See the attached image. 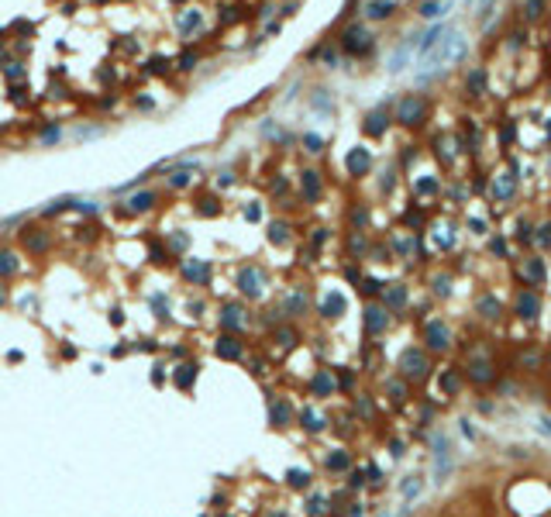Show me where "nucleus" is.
<instances>
[{
  "mask_svg": "<svg viewBox=\"0 0 551 517\" xmlns=\"http://www.w3.org/2000/svg\"><path fill=\"white\" fill-rule=\"evenodd\" d=\"M479 314L486 317V321H496V317L503 314V307H500V300H496V297H482L479 300Z\"/></svg>",
  "mask_w": 551,
  "mask_h": 517,
  "instance_id": "aec40b11",
  "label": "nucleus"
},
{
  "mask_svg": "<svg viewBox=\"0 0 551 517\" xmlns=\"http://www.w3.org/2000/svg\"><path fill=\"white\" fill-rule=\"evenodd\" d=\"M286 231L289 228L283 224V221H272V224H269V241H272V245H286V238H289Z\"/></svg>",
  "mask_w": 551,
  "mask_h": 517,
  "instance_id": "a878e982",
  "label": "nucleus"
},
{
  "mask_svg": "<svg viewBox=\"0 0 551 517\" xmlns=\"http://www.w3.org/2000/svg\"><path fill=\"white\" fill-rule=\"evenodd\" d=\"M217 355H221V359H231V362H238V359H241V342L234 338V334H224V338L217 342Z\"/></svg>",
  "mask_w": 551,
  "mask_h": 517,
  "instance_id": "f8f14e48",
  "label": "nucleus"
},
{
  "mask_svg": "<svg viewBox=\"0 0 551 517\" xmlns=\"http://www.w3.org/2000/svg\"><path fill=\"white\" fill-rule=\"evenodd\" d=\"M238 290L245 293V297H262V290H265V273H262V269H255V265L241 269V273H238Z\"/></svg>",
  "mask_w": 551,
  "mask_h": 517,
  "instance_id": "7ed1b4c3",
  "label": "nucleus"
},
{
  "mask_svg": "<svg viewBox=\"0 0 551 517\" xmlns=\"http://www.w3.org/2000/svg\"><path fill=\"white\" fill-rule=\"evenodd\" d=\"M289 421V403L286 400H276L272 403V424H286Z\"/></svg>",
  "mask_w": 551,
  "mask_h": 517,
  "instance_id": "c85d7f7f",
  "label": "nucleus"
},
{
  "mask_svg": "<svg viewBox=\"0 0 551 517\" xmlns=\"http://www.w3.org/2000/svg\"><path fill=\"white\" fill-rule=\"evenodd\" d=\"M56 138H59V131H56V128H48V131H42V141H56Z\"/></svg>",
  "mask_w": 551,
  "mask_h": 517,
  "instance_id": "5fc2aeb1",
  "label": "nucleus"
},
{
  "mask_svg": "<svg viewBox=\"0 0 551 517\" xmlns=\"http://www.w3.org/2000/svg\"><path fill=\"white\" fill-rule=\"evenodd\" d=\"M179 66H183V69H193V66H196V52H186V56H179Z\"/></svg>",
  "mask_w": 551,
  "mask_h": 517,
  "instance_id": "c03bdc74",
  "label": "nucleus"
},
{
  "mask_svg": "<svg viewBox=\"0 0 551 517\" xmlns=\"http://www.w3.org/2000/svg\"><path fill=\"white\" fill-rule=\"evenodd\" d=\"M382 300H386V307H403L407 304V287L403 283H390V287H382Z\"/></svg>",
  "mask_w": 551,
  "mask_h": 517,
  "instance_id": "4468645a",
  "label": "nucleus"
},
{
  "mask_svg": "<svg viewBox=\"0 0 551 517\" xmlns=\"http://www.w3.org/2000/svg\"><path fill=\"white\" fill-rule=\"evenodd\" d=\"M417 493H420V479H417V476H407V483H403V496L410 500V496H417Z\"/></svg>",
  "mask_w": 551,
  "mask_h": 517,
  "instance_id": "4c0bfd02",
  "label": "nucleus"
},
{
  "mask_svg": "<svg viewBox=\"0 0 551 517\" xmlns=\"http://www.w3.org/2000/svg\"><path fill=\"white\" fill-rule=\"evenodd\" d=\"M196 372H200V369H196V362H183V366H176L172 379H176V383H179L183 390H190V386L196 383Z\"/></svg>",
  "mask_w": 551,
  "mask_h": 517,
  "instance_id": "2eb2a0df",
  "label": "nucleus"
},
{
  "mask_svg": "<svg viewBox=\"0 0 551 517\" xmlns=\"http://www.w3.org/2000/svg\"><path fill=\"white\" fill-rule=\"evenodd\" d=\"M183 276H186V279H193V283H204V279H210V262H207V259H186V262H183Z\"/></svg>",
  "mask_w": 551,
  "mask_h": 517,
  "instance_id": "9d476101",
  "label": "nucleus"
},
{
  "mask_svg": "<svg viewBox=\"0 0 551 517\" xmlns=\"http://www.w3.org/2000/svg\"><path fill=\"white\" fill-rule=\"evenodd\" d=\"M0 304H4V290H0Z\"/></svg>",
  "mask_w": 551,
  "mask_h": 517,
  "instance_id": "4d7b16f0",
  "label": "nucleus"
},
{
  "mask_svg": "<svg viewBox=\"0 0 551 517\" xmlns=\"http://www.w3.org/2000/svg\"><path fill=\"white\" fill-rule=\"evenodd\" d=\"M386 390L393 393V400H403V397H407V386H403V383H396V379H390V383H386Z\"/></svg>",
  "mask_w": 551,
  "mask_h": 517,
  "instance_id": "ea45409f",
  "label": "nucleus"
},
{
  "mask_svg": "<svg viewBox=\"0 0 551 517\" xmlns=\"http://www.w3.org/2000/svg\"><path fill=\"white\" fill-rule=\"evenodd\" d=\"M469 379H475V383H489L493 379V366L489 362H469Z\"/></svg>",
  "mask_w": 551,
  "mask_h": 517,
  "instance_id": "6ab92c4d",
  "label": "nucleus"
},
{
  "mask_svg": "<svg viewBox=\"0 0 551 517\" xmlns=\"http://www.w3.org/2000/svg\"><path fill=\"white\" fill-rule=\"evenodd\" d=\"M386 324H390V314H386L382 307H376V304H372V307H365V331H369V334L386 331Z\"/></svg>",
  "mask_w": 551,
  "mask_h": 517,
  "instance_id": "1a4fd4ad",
  "label": "nucleus"
},
{
  "mask_svg": "<svg viewBox=\"0 0 551 517\" xmlns=\"http://www.w3.org/2000/svg\"><path fill=\"white\" fill-rule=\"evenodd\" d=\"M434 180H420V183H417V190H420V193H431V190H434Z\"/></svg>",
  "mask_w": 551,
  "mask_h": 517,
  "instance_id": "3c124183",
  "label": "nucleus"
},
{
  "mask_svg": "<svg viewBox=\"0 0 551 517\" xmlns=\"http://www.w3.org/2000/svg\"><path fill=\"white\" fill-rule=\"evenodd\" d=\"M200 210H204V214H214V210H217V200H214V197H207V200H200Z\"/></svg>",
  "mask_w": 551,
  "mask_h": 517,
  "instance_id": "49530a36",
  "label": "nucleus"
},
{
  "mask_svg": "<svg viewBox=\"0 0 551 517\" xmlns=\"http://www.w3.org/2000/svg\"><path fill=\"white\" fill-rule=\"evenodd\" d=\"M190 180H193V176H190L186 169H179V172H172V176H169V183H172V186H186Z\"/></svg>",
  "mask_w": 551,
  "mask_h": 517,
  "instance_id": "79ce46f5",
  "label": "nucleus"
},
{
  "mask_svg": "<svg viewBox=\"0 0 551 517\" xmlns=\"http://www.w3.org/2000/svg\"><path fill=\"white\" fill-rule=\"evenodd\" d=\"M303 197L307 200H317L321 197V176L317 172H303Z\"/></svg>",
  "mask_w": 551,
  "mask_h": 517,
  "instance_id": "412c9836",
  "label": "nucleus"
},
{
  "mask_svg": "<svg viewBox=\"0 0 551 517\" xmlns=\"http://www.w3.org/2000/svg\"><path fill=\"white\" fill-rule=\"evenodd\" d=\"M427 369L431 366H427V355L420 352V348H407V352L400 355V372L407 379H424Z\"/></svg>",
  "mask_w": 551,
  "mask_h": 517,
  "instance_id": "f03ea898",
  "label": "nucleus"
},
{
  "mask_svg": "<svg viewBox=\"0 0 551 517\" xmlns=\"http://www.w3.org/2000/svg\"><path fill=\"white\" fill-rule=\"evenodd\" d=\"M434 293H441V297L451 293V279H448V276H437V279H434Z\"/></svg>",
  "mask_w": 551,
  "mask_h": 517,
  "instance_id": "a19ab883",
  "label": "nucleus"
},
{
  "mask_svg": "<svg viewBox=\"0 0 551 517\" xmlns=\"http://www.w3.org/2000/svg\"><path fill=\"white\" fill-rule=\"evenodd\" d=\"M310 390L317 393V397H327V393L334 390V379H331V372H324V369H321L317 376L310 379Z\"/></svg>",
  "mask_w": 551,
  "mask_h": 517,
  "instance_id": "f3484780",
  "label": "nucleus"
},
{
  "mask_svg": "<svg viewBox=\"0 0 551 517\" xmlns=\"http://www.w3.org/2000/svg\"><path fill=\"white\" fill-rule=\"evenodd\" d=\"M362 290H365V293H379V290H382V283H376V279H365V283H362Z\"/></svg>",
  "mask_w": 551,
  "mask_h": 517,
  "instance_id": "09e8293b",
  "label": "nucleus"
},
{
  "mask_svg": "<svg viewBox=\"0 0 551 517\" xmlns=\"http://www.w3.org/2000/svg\"><path fill=\"white\" fill-rule=\"evenodd\" d=\"M303 427H307V431H321V427H324V417H321L317 411H310V407H307V411H303Z\"/></svg>",
  "mask_w": 551,
  "mask_h": 517,
  "instance_id": "c756f323",
  "label": "nucleus"
},
{
  "mask_svg": "<svg viewBox=\"0 0 551 517\" xmlns=\"http://www.w3.org/2000/svg\"><path fill=\"white\" fill-rule=\"evenodd\" d=\"M393 11V0H372L369 4V17H386Z\"/></svg>",
  "mask_w": 551,
  "mask_h": 517,
  "instance_id": "2f4dec72",
  "label": "nucleus"
},
{
  "mask_svg": "<svg viewBox=\"0 0 551 517\" xmlns=\"http://www.w3.org/2000/svg\"><path fill=\"white\" fill-rule=\"evenodd\" d=\"M286 483L293 486V490H303V486H310V472L307 469H289L286 472Z\"/></svg>",
  "mask_w": 551,
  "mask_h": 517,
  "instance_id": "393cba45",
  "label": "nucleus"
},
{
  "mask_svg": "<svg viewBox=\"0 0 551 517\" xmlns=\"http://www.w3.org/2000/svg\"><path fill=\"white\" fill-rule=\"evenodd\" d=\"M517 238H520V241H530V228H527V224H524V221L517 224Z\"/></svg>",
  "mask_w": 551,
  "mask_h": 517,
  "instance_id": "de8ad7c7",
  "label": "nucleus"
},
{
  "mask_svg": "<svg viewBox=\"0 0 551 517\" xmlns=\"http://www.w3.org/2000/svg\"><path fill=\"white\" fill-rule=\"evenodd\" d=\"M445 0H441V4H437V0H427L424 7H420V14H424V17H437V14H445Z\"/></svg>",
  "mask_w": 551,
  "mask_h": 517,
  "instance_id": "c9c22d12",
  "label": "nucleus"
},
{
  "mask_svg": "<svg viewBox=\"0 0 551 517\" xmlns=\"http://www.w3.org/2000/svg\"><path fill=\"white\" fill-rule=\"evenodd\" d=\"M283 310H286V314H303V310H307V297H303V293H289L286 300H283Z\"/></svg>",
  "mask_w": 551,
  "mask_h": 517,
  "instance_id": "5701e85b",
  "label": "nucleus"
},
{
  "mask_svg": "<svg viewBox=\"0 0 551 517\" xmlns=\"http://www.w3.org/2000/svg\"><path fill=\"white\" fill-rule=\"evenodd\" d=\"M462 52H465V42H462V34H455V31H448L441 42H437L431 52H424L420 56V76H427V73H434V69H441L445 62H451V59H458Z\"/></svg>",
  "mask_w": 551,
  "mask_h": 517,
  "instance_id": "f257e3e1",
  "label": "nucleus"
},
{
  "mask_svg": "<svg viewBox=\"0 0 551 517\" xmlns=\"http://www.w3.org/2000/svg\"><path fill=\"white\" fill-rule=\"evenodd\" d=\"M517 190V176L513 172H503V176H496V183H493V197L496 200H510Z\"/></svg>",
  "mask_w": 551,
  "mask_h": 517,
  "instance_id": "9b49d317",
  "label": "nucleus"
},
{
  "mask_svg": "<svg viewBox=\"0 0 551 517\" xmlns=\"http://www.w3.org/2000/svg\"><path fill=\"white\" fill-rule=\"evenodd\" d=\"M541 241H544V245H551V224H544V228H541V235H538Z\"/></svg>",
  "mask_w": 551,
  "mask_h": 517,
  "instance_id": "864d4df0",
  "label": "nucleus"
},
{
  "mask_svg": "<svg viewBox=\"0 0 551 517\" xmlns=\"http://www.w3.org/2000/svg\"><path fill=\"white\" fill-rule=\"evenodd\" d=\"M365 472H369V483H379V479H382V472H379V466H369Z\"/></svg>",
  "mask_w": 551,
  "mask_h": 517,
  "instance_id": "603ef678",
  "label": "nucleus"
},
{
  "mask_svg": "<svg viewBox=\"0 0 551 517\" xmlns=\"http://www.w3.org/2000/svg\"><path fill=\"white\" fill-rule=\"evenodd\" d=\"M437 386H441L445 393H455V390H458V372H451V369H448V372H441Z\"/></svg>",
  "mask_w": 551,
  "mask_h": 517,
  "instance_id": "7c9ffc66",
  "label": "nucleus"
},
{
  "mask_svg": "<svg viewBox=\"0 0 551 517\" xmlns=\"http://www.w3.org/2000/svg\"><path fill=\"white\" fill-rule=\"evenodd\" d=\"M469 90H472V93H482V90H486V73H482V69H472V76H469Z\"/></svg>",
  "mask_w": 551,
  "mask_h": 517,
  "instance_id": "f704fd0d",
  "label": "nucleus"
},
{
  "mask_svg": "<svg viewBox=\"0 0 551 517\" xmlns=\"http://www.w3.org/2000/svg\"><path fill=\"white\" fill-rule=\"evenodd\" d=\"M358 414H372V403H369V397H358Z\"/></svg>",
  "mask_w": 551,
  "mask_h": 517,
  "instance_id": "8fccbe9b",
  "label": "nucleus"
},
{
  "mask_svg": "<svg viewBox=\"0 0 551 517\" xmlns=\"http://www.w3.org/2000/svg\"><path fill=\"white\" fill-rule=\"evenodd\" d=\"M524 279L538 287L541 279H544V262H541V259H527V262H524Z\"/></svg>",
  "mask_w": 551,
  "mask_h": 517,
  "instance_id": "a211bd4d",
  "label": "nucleus"
},
{
  "mask_svg": "<svg viewBox=\"0 0 551 517\" xmlns=\"http://www.w3.org/2000/svg\"><path fill=\"white\" fill-rule=\"evenodd\" d=\"M424 334H427V345H431L434 352H445L448 345H451V331H448V328H445L441 321H431Z\"/></svg>",
  "mask_w": 551,
  "mask_h": 517,
  "instance_id": "423d86ee",
  "label": "nucleus"
},
{
  "mask_svg": "<svg viewBox=\"0 0 551 517\" xmlns=\"http://www.w3.org/2000/svg\"><path fill=\"white\" fill-rule=\"evenodd\" d=\"M424 114H427V103L420 97H403L400 107H396V117H400L403 124H420Z\"/></svg>",
  "mask_w": 551,
  "mask_h": 517,
  "instance_id": "20e7f679",
  "label": "nucleus"
},
{
  "mask_svg": "<svg viewBox=\"0 0 551 517\" xmlns=\"http://www.w3.org/2000/svg\"><path fill=\"white\" fill-rule=\"evenodd\" d=\"M327 469H334V472L348 469V452H331L327 455Z\"/></svg>",
  "mask_w": 551,
  "mask_h": 517,
  "instance_id": "473e14b6",
  "label": "nucleus"
},
{
  "mask_svg": "<svg viewBox=\"0 0 551 517\" xmlns=\"http://www.w3.org/2000/svg\"><path fill=\"white\" fill-rule=\"evenodd\" d=\"M276 342L283 345V348H289V345H297V334L289 331V328H276Z\"/></svg>",
  "mask_w": 551,
  "mask_h": 517,
  "instance_id": "e433bc0d",
  "label": "nucleus"
},
{
  "mask_svg": "<svg viewBox=\"0 0 551 517\" xmlns=\"http://www.w3.org/2000/svg\"><path fill=\"white\" fill-rule=\"evenodd\" d=\"M541 7H544V0H527V14H530V17H538Z\"/></svg>",
  "mask_w": 551,
  "mask_h": 517,
  "instance_id": "a18cd8bd",
  "label": "nucleus"
},
{
  "mask_svg": "<svg viewBox=\"0 0 551 517\" xmlns=\"http://www.w3.org/2000/svg\"><path fill=\"white\" fill-rule=\"evenodd\" d=\"M14 273H17V255L0 252V276H14Z\"/></svg>",
  "mask_w": 551,
  "mask_h": 517,
  "instance_id": "bb28decb",
  "label": "nucleus"
},
{
  "mask_svg": "<svg viewBox=\"0 0 551 517\" xmlns=\"http://www.w3.org/2000/svg\"><path fill=\"white\" fill-rule=\"evenodd\" d=\"M379 517H386V514H379Z\"/></svg>",
  "mask_w": 551,
  "mask_h": 517,
  "instance_id": "13d9d810",
  "label": "nucleus"
},
{
  "mask_svg": "<svg viewBox=\"0 0 551 517\" xmlns=\"http://www.w3.org/2000/svg\"><path fill=\"white\" fill-rule=\"evenodd\" d=\"M245 321H248V314H245V307H238V304H228V307L221 310V324H224L228 331H241Z\"/></svg>",
  "mask_w": 551,
  "mask_h": 517,
  "instance_id": "6e6552de",
  "label": "nucleus"
},
{
  "mask_svg": "<svg viewBox=\"0 0 551 517\" xmlns=\"http://www.w3.org/2000/svg\"><path fill=\"white\" fill-rule=\"evenodd\" d=\"M127 204H131V210H138V214H141V210H149V207L155 204V193H138V197H131Z\"/></svg>",
  "mask_w": 551,
  "mask_h": 517,
  "instance_id": "cd10ccee",
  "label": "nucleus"
},
{
  "mask_svg": "<svg viewBox=\"0 0 551 517\" xmlns=\"http://www.w3.org/2000/svg\"><path fill=\"white\" fill-rule=\"evenodd\" d=\"M303 141H307V149H310V152H321V149H324V141H321L317 135H307Z\"/></svg>",
  "mask_w": 551,
  "mask_h": 517,
  "instance_id": "37998d69",
  "label": "nucleus"
},
{
  "mask_svg": "<svg viewBox=\"0 0 551 517\" xmlns=\"http://www.w3.org/2000/svg\"><path fill=\"white\" fill-rule=\"evenodd\" d=\"M24 241H28L31 252H42V248H45V235H24Z\"/></svg>",
  "mask_w": 551,
  "mask_h": 517,
  "instance_id": "58836bf2",
  "label": "nucleus"
},
{
  "mask_svg": "<svg viewBox=\"0 0 551 517\" xmlns=\"http://www.w3.org/2000/svg\"><path fill=\"white\" fill-rule=\"evenodd\" d=\"M369 166H372V159H369L365 149H352V152H348V172H352V176H362Z\"/></svg>",
  "mask_w": 551,
  "mask_h": 517,
  "instance_id": "ddd939ff",
  "label": "nucleus"
},
{
  "mask_svg": "<svg viewBox=\"0 0 551 517\" xmlns=\"http://www.w3.org/2000/svg\"><path fill=\"white\" fill-rule=\"evenodd\" d=\"M186 241H190L186 235H179V238H172V248H186Z\"/></svg>",
  "mask_w": 551,
  "mask_h": 517,
  "instance_id": "6e6d98bb",
  "label": "nucleus"
},
{
  "mask_svg": "<svg viewBox=\"0 0 551 517\" xmlns=\"http://www.w3.org/2000/svg\"><path fill=\"white\" fill-rule=\"evenodd\" d=\"M324 510H327V500H324V496H321V493H314V496H310V500H307V514H314V517H321V514H324Z\"/></svg>",
  "mask_w": 551,
  "mask_h": 517,
  "instance_id": "72a5a7b5",
  "label": "nucleus"
},
{
  "mask_svg": "<svg viewBox=\"0 0 551 517\" xmlns=\"http://www.w3.org/2000/svg\"><path fill=\"white\" fill-rule=\"evenodd\" d=\"M321 314H324V317H341V314H344V297H341V293H327L324 304H321Z\"/></svg>",
  "mask_w": 551,
  "mask_h": 517,
  "instance_id": "dca6fc26",
  "label": "nucleus"
},
{
  "mask_svg": "<svg viewBox=\"0 0 551 517\" xmlns=\"http://www.w3.org/2000/svg\"><path fill=\"white\" fill-rule=\"evenodd\" d=\"M200 24H204V14H200V11H186L183 17H179V31H183V34H193Z\"/></svg>",
  "mask_w": 551,
  "mask_h": 517,
  "instance_id": "4be33fe9",
  "label": "nucleus"
},
{
  "mask_svg": "<svg viewBox=\"0 0 551 517\" xmlns=\"http://www.w3.org/2000/svg\"><path fill=\"white\" fill-rule=\"evenodd\" d=\"M344 48L352 52V56H362V52H369V31L365 28H348L344 31Z\"/></svg>",
  "mask_w": 551,
  "mask_h": 517,
  "instance_id": "0eeeda50",
  "label": "nucleus"
},
{
  "mask_svg": "<svg viewBox=\"0 0 551 517\" xmlns=\"http://www.w3.org/2000/svg\"><path fill=\"white\" fill-rule=\"evenodd\" d=\"M365 131L369 135H382V131H386V114H382V111H372V114L365 117Z\"/></svg>",
  "mask_w": 551,
  "mask_h": 517,
  "instance_id": "b1692460",
  "label": "nucleus"
},
{
  "mask_svg": "<svg viewBox=\"0 0 551 517\" xmlns=\"http://www.w3.org/2000/svg\"><path fill=\"white\" fill-rule=\"evenodd\" d=\"M538 314H541L538 293H534V290H524V293L517 297V317H520V321H534Z\"/></svg>",
  "mask_w": 551,
  "mask_h": 517,
  "instance_id": "39448f33",
  "label": "nucleus"
}]
</instances>
